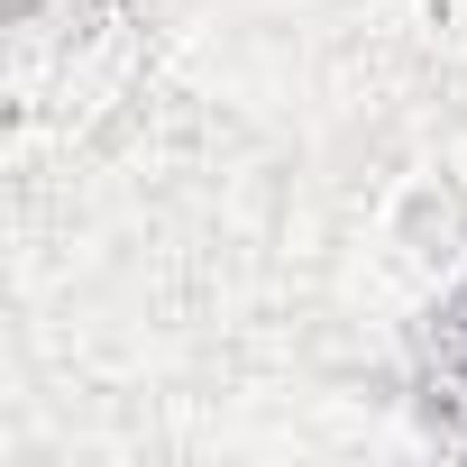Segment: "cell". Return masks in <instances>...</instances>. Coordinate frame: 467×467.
<instances>
[{
    "mask_svg": "<svg viewBox=\"0 0 467 467\" xmlns=\"http://www.w3.org/2000/svg\"><path fill=\"white\" fill-rule=\"evenodd\" d=\"M412 394L440 431L467 440V275L449 285V303H431V321L412 339Z\"/></svg>",
    "mask_w": 467,
    "mask_h": 467,
    "instance_id": "6da1fadb",
    "label": "cell"
}]
</instances>
